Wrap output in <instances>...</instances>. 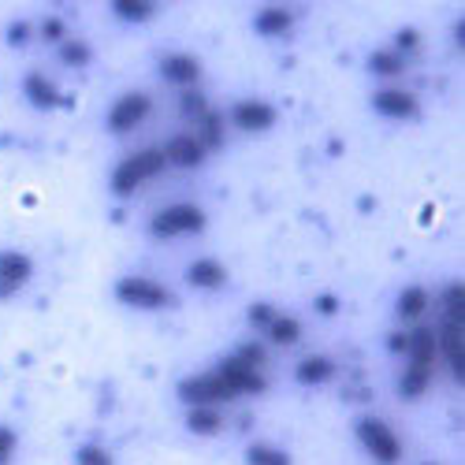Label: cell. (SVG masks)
<instances>
[{
	"instance_id": "cell-1",
	"label": "cell",
	"mask_w": 465,
	"mask_h": 465,
	"mask_svg": "<svg viewBox=\"0 0 465 465\" xmlns=\"http://www.w3.org/2000/svg\"><path fill=\"white\" fill-rule=\"evenodd\" d=\"M164 164H168V161H164V153H161V149H142V153H134L131 161H124L120 168H115L112 190H115V193H131L138 183L153 179Z\"/></svg>"
},
{
	"instance_id": "cell-2",
	"label": "cell",
	"mask_w": 465,
	"mask_h": 465,
	"mask_svg": "<svg viewBox=\"0 0 465 465\" xmlns=\"http://www.w3.org/2000/svg\"><path fill=\"white\" fill-rule=\"evenodd\" d=\"M179 395L193 406H213V402H227L235 399V391L220 380V372H205V376H190L179 383Z\"/></svg>"
},
{
	"instance_id": "cell-3",
	"label": "cell",
	"mask_w": 465,
	"mask_h": 465,
	"mask_svg": "<svg viewBox=\"0 0 465 465\" xmlns=\"http://www.w3.org/2000/svg\"><path fill=\"white\" fill-rule=\"evenodd\" d=\"M358 436H361V443L369 447V454H372L376 461H383V465H391V461L402 458V447H399L395 432L387 429L383 420H361V424H358Z\"/></svg>"
},
{
	"instance_id": "cell-4",
	"label": "cell",
	"mask_w": 465,
	"mask_h": 465,
	"mask_svg": "<svg viewBox=\"0 0 465 465\" xmlns=\"http://www.w3.org/2000/svg\"><path fill=\"white\" fill-rule=\"evenodd\" d=\"M205 227V213L202 209H193V205H172L164 209L157 220H153V235H183V231H202Z\"/></svg>"
},
{
	"instance_id": "cell-5",
	"label": "cell",
	"mask_w": 465,
	"mask_h": 465,
	"mask_svg": "<svg viewBox=\"0 0 465 465\" xmlns=\"http://www.w3.org/2000/svg\"><path fill=\"white\" fill-rule=\"evenodd\" d=\"M220 380L231 387L235 395H242V391H250V395H261L264 391V376L257 372V369H250V365H242L239 358H227V361H220Z\"/></svg>"
},
{
	"instance_id": "cell-6",
	"label": "cell",
	"mask_w": 465,
	"mask_h": 465,
	"mask_svg": "<svg viewBox=\"0 0 465 465\" xmlns=\"http://www.w3.org/2000/svg\"><path fill=\"white\" fill-rule=\"evenodd\" d=\"M115 294H120L127 305H138V309H161V305H168V291L161 283H153V280H124L120 287H115Z\"/></svg>"
},
{
	"instance_id": "cell-7",
	"label": "cell",
	"mask_w": 465,
	"mask_h": 465,
	"mask_svg": "<svg viewBox=\"0 0 465 465\" xmlns=\"http://www.w3.org/2000/svg\"><path fill=\"white\" fill-rule=\"evenodd\" d=\"M145 115H149V97L145 94H127V97L115 101V108L108 115V127L112 131H131L145 120Z\"/></svg>"
},
{
	"instance_id": "cell-8",
	"label": "cell",
	"mask_w": 465,
	"mask_h": 465,
	"mask_svg": "<svg viewBox=\"0 0 465 465\" xmlns=\"http://www.w3.org/2000/svg\"><path fill=\"white\" fill-rule=\"evenodd\" d=\"M30 257L23 253H0V298H12L30 280Z\"/></svg>"
},
{
	"instance_id": "cell-9",
	"label": "cell",
	"mask_w": 465,
	"mask_h": 465,
	"mask_svg": "<svg viewBox=\"0 0 465 465\" xmlns=\"http://www.w3.org/2000/svg\"><path fill=\"white\" fill-rule=\"evenodd\" d=\"M235 124L246 131H268L276 124V108L261 104V101H242V104H235Z\"/></svg>"
},
{
	"instance_id": "cell-10",
	"label": "cell",
	"mask_w": 465,
	"mask_h": 465,
	"mask_svg": "<svg viewBox=\"0 0 465 465\" xmlns=\"http://www.w3.org/2000/svg\"><path fill=\"white\" fill-rule=\"evenodd\" d=\"M440 342H443V354H447L454 376L461 380V376H465V335H461V321H447Z\"/></svg>"
},
{
	"instance_id": "cell-11",
	"label": "cell",
	"mask_w": 465,
	"mask_h": 465,
	"mask_svg": "<svg viewBox=\"0 0 465 465\" xmlns=\"http://www.w3.org/2000/svg\"><path fill=\"white\" fill-rule=\"evenodd\" d=\"M202 157H205V149L198 145V138H190V134H175V138L168 142V149H164V161H172V164H179V168L202 164Z\"/></svg>"
},
{
	"instance_id": "cell-12",
	"label": "cell",
	"mask_w": 465,
	"mask_h": 465,
	"mask_svg": "<svg viewBox=\"0 0 465 465\" xmlns=\"http://www.w3.org/2000/svg\"><path fill=\"white\" fill-rule=\"evenodd\" d=\"M372 104H376L383 115H417V97H413V94H399V90L376 94Z\"/></svg>"
},
{
	"instance_id": "cell-13",
	"label": "cell",
	"mask_w": 465,
	"mask_h": 465,
	"mask_svg": "<svg viewBox=\"0 0 465 465\" xmlns=\"http://www.w3.org/2000/svg\"><path fill=\"white\" fill-rule=\"evenodd\" d=\"M406 351L413 354V365H424V369H432V354H436V335L429 328H417L410 331V342H406Z\"/></svg>"
},
{
	"instance_id": "cell-14",
	"label": "cell",
	"mask_w": 465,
	"mask_h": 465,
	"mask_svg": "<svg viewBox=\"0 0 465 465\" xmlns=\"http://www.w3.org/2000/svg\"><path fill=\"white\" fill-rule=\"evenodd\" d=\"M186 429H190L193 436H216V432L223 429V420H220V413H216L213 406H198V410H190Z\"/></svg>"
},
{
	"instance_id": "cell-15",
	"label": "cell",
	"mask_w": 465,
	"mask_h": 465,
	"mask_svg": "<svg viewBox=\"0 0 465 465\" xmlns=\"http://www.w3.org/2000/svg\"><path fill=\"white\" fill-rule=\"evenodd\" d=\"M161 71H164V79H172L179 86H190L193 79H198V60L193 56H168Z\"/></svg>"
},
{
	"instance_id": "cell-16",
	"label": "cell",
	"mask_w": 465,
	"mask_h": 465,
	"mask_svg": "<svg viewBox=\"0 0 465 465\" xmlns=\"http://www.w3.org/2000/svg\"><path fill=\"white\" fill-rule=\"evenodd\" d=\"M186 276H190V283H193V287L213 291V287H220V283H223V268H220L216 261H193Z\"/></svg>"
},
{
	"instance_id": "cell-17",
	"label": "cell",
	"mask_w": 465,
	"mask_h": 465,
	"mask_svg": "<svg viewBox=\"0 0 465 465\" xmlns=\"http://www.w3.org/2000/svg\"><path fill=\"white\" fill-rule=\"evenodd\" d=\"M26 97H30L37 108H53V104H60L56 86H53L49 79H42V74H30V79H26Z\"/></svg>"
},
{
	"instance_id": "cell-18",
	"label": "cell",
	"mask_w": 465,
	"mask_h": 465,
	"mask_svg": "<svg viewBox=\"0 0 465 465\" xmlns=\"http://www.w3.org/2000/svg\"><path fill=\"white\" fill-rule=\"evenodd\" d=\"M335 376V365L328 361V358H305L302 365H298V380L302 383H324V380H331Z\"/></svg>"
},
{
	"instance_id": "cell-19",
	"label": "cell",
	"mask_w": 465,
	"mask_h": 465,
	"mask_svg": "<svg viewBox=\"0 0 465 465\" xmlns=\"http://www.w3.org/2000/svg\"><path fill=\"white\" fill-rule=\"evenodd\" d=\"M424 305H429V294H424L420 287H406V291L399 294V317L413 321V317L424 313Z\"/></svg>"
},
{
	"instance_id": "cell-20",
	"label": "cell",
	"mask_w": 465,
	"mask_h": 465,
	"mask_svg": "<svg viewBox=\"0 0 465 465\" xmlns=\"http://www.w3.org/2000/svg\"><path fill=\"white\" fill-rule=\"evenodd\" d=\"M253 26H257L261 34H283V30L291 26V12H283V8H264Z\"/></svg>"
},
{
	"instance_id": "cell-21",
	"label": "cell",
	"mask_w": 465,
	"mask_h": 465,
	"mask_svg": "<svg viewBox=\"0 0 465 465\" xmlns=\"http://www.w3.org/2000/svg\"><path fill=\"white\" fill-rule=\"evenodd\" d=\"M429 380H432V369H424V365H410V372L402 376V395L406 399H417L424 387H429Z\"/></svg>"
},
{
	"instance_id": "cell-22",
	"label": "cell",
	"mask_w": 465,
	"mask_h": 465,
	"mask_svg": "<svg viewBox=\"0 0 465 465\" xmlns=\"http://www.w3.org/2000/svg\"><path fill=\"white\" fill-rule=\"evenodd\" d=\"M268 335H272L280 346H291V342H298L302 328H298V321H291V317H276L272 324H268Z\"/></svg>"
},
{
	"instance_id": "cell-23",
	"label": "cell",
	"mask_w": 465,
	"mask_h": 465,
	"mask_svg": "<svg viewBox=\"0 0 465 465\" xmlns=\"http://www.w3.org/2000/svg\"><path fill=\"white\" fill-rule=\"evenodd\" d=\"M153 12H157V5H153V0H120V5H115V15H124V19H134V23L149 19Z\"/></svg>"
},
{
	"instance_id": "cell-24",
	"label": "cell",
	"mask_w": 465,
	"mask_h": 465,
	"mask_svg": "<svg viewBox=\"0 0 465 465\" xmlns=\"http://www.w3.org/2000/svg\"><path fill=\"white\" fill-rule=\"evenodd\" d=\"M198 127H202V138H198V145L202 149H209V145H220V138H223V124H220V115L216 112H205L202 120H198Z\"/></svg>"
},
{
	"instance_id": "cell-25",
	"label": "cell",
	"mask_w": 465,
	"mask_h": 465,
	"mask_svg": "<svg viewBox=\"0 0 465 465\" xmlns=\"http://www.w3.org/2000/svg\"><path fill=\"white\" fill-rule=\"evenodd\" d=\"M369 67H372L376 74H399V71H402V56H399V53L380 49V53H372V56H369Z\"/></svg>"
},
{
	"instance_id": "cell-26",
	"label": "cell",
	"mask_w": 465,
	"mask_h": 465,
	"mask_svg": "<svg viewBox=\"0 0 465 465\" xmlns=\"http://www.w3.org/2000/svg\"><path fill=\"white\" fill-rule=\"evenodd\" d=\"M250 465H291V458L276 447H250Z\"/></svg>"
},
{
	"instance_id": "cell-27",
	"label": "cell",
	"mask_w": 465,
	"mask_h": 465,
	"mask_svg": "<svg viewBox=\"0 0 465 465\" xmlns=\"http://www.w3.org/2000/svg\"><path fill=\"white\" fill-rule=\"evenodd\" d=\"M461 302H465V287H461V283H450V287H447V294H443L447 321H461Z\"/></svg>"
},
{
	"instance_id": "cell-28",
	"label": "cell",
	"mask_w": 465,
	"mask_h": 465,
	"mask_svg": "<svg viewBox=\"0 0 465 465\" xmlns=\"http://www.w3.org/2000/svg\"><path fill=\"white\" fill-rule=\"evenodd\" d=\"M60 56H64V64H71V67H86V64H90V49H86L83 42H64Z\"/></svg>"
},
{
	"instance_id": "cell-29",
	"label": "cell",
	"mask_w": 465,
	"mask_h": 465,
	"mask_svg": "<svg viewBox=\"0 0 465 465\" xmlns=\"http://www.w3.org/2000/svg\"><path fill=\"white\" fill-rule=\"evenodd\" d=\"M179 108H183V115H190V120H202V115L209 112V108H205V97H202V94H183Z\"/></svg>"
},
{
	"instance_id": "cell-30",
	"label": "cell",
	"mask_w": 465,
	"mask_h": 465,
	"mask_svg": "<svg viewBox=\"0 0 465 465\" xmlns=\"http://www.w3.org/2000/svg\"><path fill=\"white\" fill-rule=\"evenodd\" d=\"M250 321H253L257 328H268V324H272V321H276V309L261 302V305H253V309H250Z\"/></svg>"
},
{
	"instance_id": "cell-31",
	"label": "cell",
	"mask_w": 465,
	"mask_h": 465,
	"mask_svg": "<svg viewBox=\"0 0 465 465\" xmlns=\"http://www.w3.org/2000/svg\"><path fill=\"white\" fill-rule=\"evenodd\" d=\"M79 465H112V458L101 447H83L79 450Z\"/></svg>"
},
{
	"instance_id": "cell-32",
	"label": "cell",
	"mask_w": 465,
	"mask_h": 465,
	"mask_svg": "<svg viewBox=\"0 0 465 465\" xmlns=\"http://www.w3.org/2000/svg\"><path fill=\"white\" fill-rule=\"evenodd\" d=\"M239 361H242V365H250V369H257V365L264 361V351H261L257 342H246V346H242V354H239Z\"/></svg>"
},
{
	"instance_id": "cell-33",
	"label": "cell",
	"mask_w": 465,
	"mask_h": 465,
	"mask_svg": "<svg viewBox=\"0 0 465 465\" xmlns=\"http://www.w3.org/2000/svg\"><path fill=\"white\" fill-rule=\"evenodd\" d=\"M42 37H45V42H60V37H64V23L60 19H45L42 23Z\"/></svg>"
},
{
	"instance_id": "cell-34",
	"label": "cell",
	"mask_w": 465,
	"mask_h": 465,
	"mask_svg": "<svg viewBox=\"0 0 465 465\" xmlns=\"http://www.w3.org/2000/svg\"><path fill=\"white\" fill-rule=\"evenodd\" d=\"M12 447H15V436H12L8 429H0V454L12 458Z\"/></svg>"
},
{
	"instance_id": "cell-35",
	"label": "cell",
	"mask_w": 465,
	"mask_h": 465,
	"mask_svg": "<svg viewBox=\"0 0 465 465\" xmlns=\"http://www.w3.org/2000/svg\"><path fill=\"white\" fill-rule=\"evenodd\" d=\"M26 34H30V26H26V23H15L8 37H12V42H15V45H23V42H26Z\"/></svg>"
},
{
	"instance_id": "cell-36",
	"label": "cell",
	"mask_w": 465,
	"mask_h": 465,
	"mask_svg": "<svg viewBox=\"0 0 465 465\" xmlns=\"http://www.w3.org/2000/svg\"><path fill=\"white\" fill-rule=\"evenodd\" d=\"M399 45L402 49H417V30H402L399 34Z\"/></svg>"
},
{
	"instance_id": "cell-37",
	"label": "cell",
	"mask_w": 465,
	"mask_h": 465,
	"mask_svg": "<svg viewBox=\"0 0 465 465\" xmlns=\"http://www.w3.org/2000/svg\"><path fill=\"white\" fill-rule=\"evenodd\" d=\"M317 309H321V313H335V298H331V294H324V298L317 302Z\"/></svg>"
},
{
	"instance_id": "cell-38",
	"label": "cell",
	"mask_w": 465,
	"mask_h": 465,
	"mask_svg": "<svg viewBox=\"0 0 465 465\" xmlns=\"http://www.w3.org/2000/svg\"><path fill=\"white\" fill-rule=\"evenodd\" d=\"M406 342H410V335H391V351H406Z\"/></svg>"
},
{
	"instance_id": "cell-39",
	"label": "cell",
	"mask_w": 465,
	"mask_h": 465,
	"mask_svg": "<svg viewBox=\"0 0 465 465\" xmlns=\"http://www.w3.org/2000/svg\"><path fill=\"white\" fill-rule=\"evenodd\" d=\"M0 465H8V458H5V454H0Z\"/></svg>"
},
{
	"instance_id": "cell-40",
	"label": "cell",
	"mask_w": 465,
	"mask_h": 465,
	"mask_svg": "<svg viewBox=\"0 0 465 465\" xmlns=\"http://www.w3.org/2000/svg\"><path fill=\"white\" fill-rule=\"evenodd\" d=\"M429 465H436V461H429Z\"/></svg>"
}]
</instances>
